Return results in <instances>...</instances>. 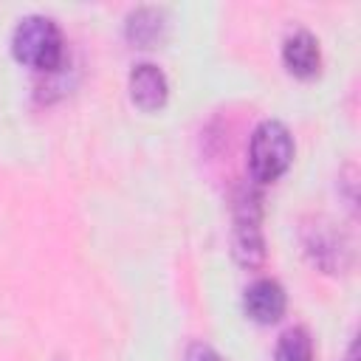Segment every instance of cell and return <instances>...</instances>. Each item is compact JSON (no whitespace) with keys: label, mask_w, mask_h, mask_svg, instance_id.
I'll use <instances>...</instances> for the list:
<instances>
[{"label":"cell","mask_w":361,"mask_h":361,"mask_svg":"<svg viewBox=\"0 0 361 361\" xmlns=\"http://www.w3.org/2000/svg\"><path fill=\"white\" fill-rule=\"evenodd\" d=\"M305 240V251L310 254V259L324 268V271H341L350 262V243L347 237L327 220H313L310 226H305L302 231Z\"/></svg>","instance_id":"obj_4"},{"label":"cell","mask_w":361,"mask_h":361,"mask_svg":"<svg viewBox=\"0 0 361 361\" xmlns=\"http://www.w3.org/2000/svg\"><path fill=\"white\" fill-rule=\"evenodd\" d=\"M259 223H262L259 195L245 186L234 197V231H231L234 257L243 265H259L265 257V240Z\"/></svg>","instance_id":"obj_3"},{"label":"cell","mask_w":361,"mask_h":361,"mask_svg":"<svg viewBox=\"0 0 361 361\" xmlns=\"http://www.w3.org/2000/svg\"><path fill=\"white\" fill-rule=\"evenodd\" d=\"M290 161H293L290 130L276 118L259 121L251 133V141H248V172H251V178L259 186L274 183L279 175H285Z\"/></svg>","instance_id":"obj_2"},{"label":"cell","mask_w":361,"mask_h":361,"mask_svg":"<svg viewBox=\"0 0 361 361\" xmlns=\"http://www.w3.org/2000/svg\"><path fill=\"white\" fill-rule=\"evenodd\" d=\"M11 54L34 71H56L65 59V39L56 20L45 14L23 17L11 34Z\"/></svg>","instance_id":"obj_1"},{"label":"cell","mask_w":361,"mask_h":361,"mask_svg":"<svg viewBox=\"0 0 361 361\" xmlns=\"http://www.w3.org/2000/svg\"><path fill=\"white\" fill-rule=\"evenodd\" d=\"M169 96V82L164 76V71L152 62H138L130 71V99L135 102V107L141 110H158L166 104Z\"/></svg>","instance_id":"obj_6"},{"label":"cell","mask_w":361,"mask_h":361,"mask_svg":"<svg viewBox=\"0 0 361 361\" xmlns=\"http://www.w3.org/2000/svg\"><path fill=\"white\" fill-rule=\"evenodd\" d=\"M183 361H226V358H223L214 347H209V344H203V341H192V344L186 347Z\"/></svg>","instance_id":"obj_10"},{"label":"cell","mask_w":361,"mask_h":361,"mask_svg":"<svg viewBox=\"0 0 361 361\" xmlns=\"http://www.w3.org/2000/svg\"><path fill=\"white\" fill-rule=\"evenodd\" d=\"M245 313L257 322V324H274L276 319H282L288 296L285 288L276 279H257L245 288Z\"/></svg>","instance_id":"obj_5"},{"label":"cell","mask_w":361,"mask_h":361,"mask_svg":"<svg viewBox=\"0 0 361 361\" xmlns=\"http://www.w3.org/2000/svg\"><path fill=\"white\" fill-rule=\"evenodd\" d=\"M164 28H166L164 11L155 8V6H141V8L130 11V17H127V37H130V42L144 45V48L155 45L164 37Z\"/></svg>","instance_id":"obj_8"},{"label":"cell","mask_w":361,"mask_h":361,"mask_svg":"<svg viewBox=\"0 0 361 361\" xmlns=\"http://www.w3.org/2000/svg\"><path fill=\"white\" fill-rule=\"evenodd\" d=\"M282 62L285 68L293 73V76H316L319 65H322V51H319V39L305 31V28H296L293 34L285 37L282 42Z\"/></svg>","instance_id":"obj_7"},{"label":"cell","mask_w":361,"mask_h":361,"mask_svg":"<svg viewBox=\"0 0 361 361\" xmlns=\"http://www.w3.org/2000/svg\"><path fill=\"white\" fill-rule=\"evenodd\" d=\"M274 361H313V341L305 327H290L279 336Z\"/></svg>","instance_id":"obj_9"}]
</instances>
